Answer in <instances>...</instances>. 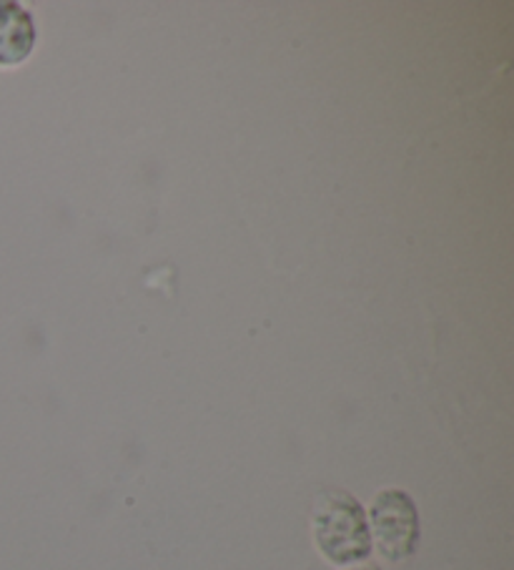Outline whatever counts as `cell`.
<instances>
[{"instance_id":"cell-1","label":"cell","mask_w":514,"mask_h":570,"mask_svg":"<svg viewBox=\"0 0 514 570\" xmlns=\"http://www.w3.org/2000/svg\"><path fill=\"white\" fill-rule=\"evenodd\" d=\"M314 535L322 553L336 566L364 560L372 553V530L357 498L329 490L314 510Z\"/></svg>"},{"instance_id":"cell-2","label":"cell","mask_w":514,"mask_h":570,"mask_svg":"<svg viewBox=\"0 0 514 570\" xmlns=\"http://www.w3.org/2000/svg\"><path fill=\"white\" fill-rule=\"evenodd\" d=\"M372 528L379 553L387 560H404L417 550L419 515L414 500L404 490L389 488L374 498Z\"/></svg>"},{"instance_id":"cell-3","label":"cell","mask_w":514,"mask_h":570,"mask_svg":"<svg viewBox=\"0 0 514 570\" xmlns=\"http://www.w3.org/2000/svg\"><path fill=\"white\" fill-rule=\"evenodd\" d=\"M38 43L33 16L21 3L0 0V66L13 68L28 61Z\"/></svg>"},{"instance_id":"cell-4","label":"cell","mask_w":514,"mask_h":570,"mask_svg":"<svg viewBox=\"0 0 514 570\" xmlns=\"http://www.w3.org/2000/svg\"><path fill=\"white\" fill-rule=\"evenodd\" d=\"M349 570H379V568H349Z\"/></svg>"}]
</instances>
